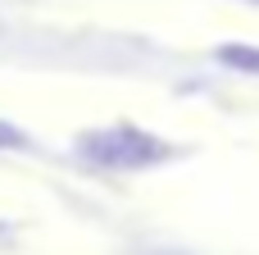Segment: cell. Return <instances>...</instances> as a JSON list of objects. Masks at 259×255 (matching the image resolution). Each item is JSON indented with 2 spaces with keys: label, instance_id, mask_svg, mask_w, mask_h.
<instances>
[{
  "label": "cell",
  "instance_id": "obj_3",
  "mask_svg": "<svg viewBox=\"0 0 259 255\" xmlns=\"http://www.w3.org/2000/svg\"><path fill=\"white\" fill-rule=\"evenodd\" d=\"M0 146H5V151H23V146H27V137H23L14 123H5V119H0Z\"/></svg>",
  "mask_w": 259,
  "mask_h": 255
},
{
  "label": "cell",
  "instance_id": "obj_1",
  "mask_svg": "<svg viewBox=\"0 0 259 255\" xmlns=\"http://www.w3.org/2000/svg\"><path fill=\"white\" fill-rule=\"evenodd\" d=\"M77 151H82V160H91L100 169H114V173H137V169H150V164L173 155L168 141H159V137H150L141 128H127V123L87 132L77 141Z\"/></svg>",
  "mask_w": 259,
  "mask_h": 255
},
{
  "label": "cell",
  "instance_id": "obj_4",
  "mask_svg": "<svg viewBox=\"0 0 259 255\" xmlns=\"http://www.w3.org/2000/svg\"><path fill=\"white\" fill-rule=\"evenodd\" d=\"M246 5H259V0H246Z\"/></svg>",
  "mask_w": 259,
  "mask_h": 255
},
{
  "label": "cell",
  "instance_id": "obj_2",
  "mask_svg": "<svg viewBox=\"0 0 259 255\" xmlns=\"http://www.w3.org/2000/svg\"><path fill=\"white\" fill-rule=\"evenodd\" d=\"M219 59L241 68V73H259V50L255 46H219Z\"/></svg>",
  "mask_w": 259,
  "mask_h": 255
}]
</instances>
